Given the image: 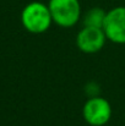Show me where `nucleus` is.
<instances>
[{"label":"nucleus","mask_w":125,"mask_h":126,"mask_svg":"<svg viewBox=\"0 0 125 126\" xmlns=\"http://www.w3.org/2000/svg\"><path fill=\"white\" fill-rule=\"evenodd\" d=\"M106 15H107V11L102 7H91L89 10H87L81 17V21H82L83 26H87V27H98V28H102L103 27V23H104V20H106Z\"/></svg>","instance_id":"obj_6"},{"label":"nucleus","mask_w":125,"mask_h":126,"mask_svg":"<svg viewBox=\"0 0 125 126\" xmlns=\"http://www.w3.org/2000/svg\"><path fill=\"white\" fill-rule=\"evenodd\" d=\"M102 28L109 42L125 44V6L108 10Z\"/></svg>","instance_id":"obj_4"},{"label":"nucleus","mask_w":125,"mask_h":126,"mask_svg":"<svg viewBox=\"0 0 125 126\" xmlns=\"http://www.w3.org/2000/svg\"><path fill=\"white\" fill-rule=\"evenodd\" d=\"M48 7L53 22L61 28H71L82 17L80 0H49Z\"/></svg>","instance_id":"obj_2"},{"label":"nucleus","mask_w":125,"mask_h":126,"mask_svg":"<svg viewBox=\"0 0 125 126\" xmlns=\"http://www.w3.org/2000/svg\"><path fill=\"white\" fill-rule=\"evenodd\" d=\"M113 110L108 99L102 95L88 97L83 103L82 118L89 126H104L110 121Z\"/></svg>","instance_id":"obj_3"},{"label":"nucleus","mask_w":125,"mask_h":126,"mask_svg":"<svg viewBox=\"0 0 125 126\" xmlns=\"http://www.w3.org/2000/svg\"><path fill=\"white\" fill-rule=\"evenodd\" d=\"M108 39L106 37L103 28L83 26L77 32L76 47L80 51L85 54H94L103 49Z\"/></svg>","instance_id":"obj_5"},{"label":"nucleus","mask_w":125,"mask_h":126,"mask_svg":"<svg viewBox=\"0 0 125 126\" xmlns=\"http://www.w3.org/2000/svg\"><path fill=\"white\" fill-rule=\"evenodd\" d=\"M21 23L23 28L32 34L47 32L54 23L48 4L42 1H31L21 11Z\"/></svg>","instance_id":"obj_1"},{"label":"nucleus","mask_w":125,"mask_h":126,"mask_svg":"<svg viewBox=\"0 0 125 126\" xmlns=\"http://www.w3.org/2000/svg\"><path fill=\"white\" fill-rule=\"evenodd\" d=\"M85 91L87 92L88 97H94V95H99V86L94 82H89L86 84Z\"/></svg>","instance_id":"obj_7"}]
</instances>
